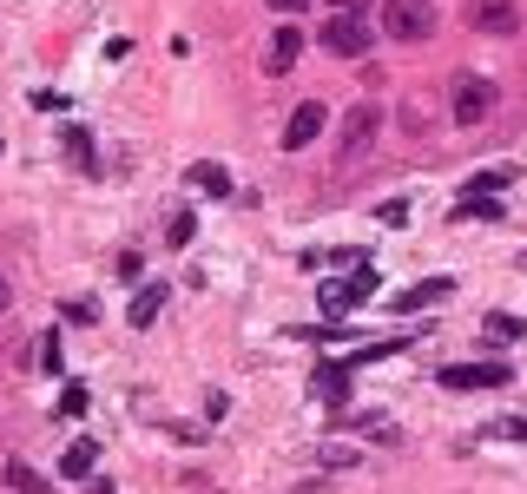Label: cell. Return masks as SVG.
<instances>
[{
  "mask_svg": "<svg viewBox=\"0 0 527 494\" xmlns=\"http://www.w3.org/2000/svg\"><path fill=\"white\" fill-rule=\"evenodd\" d=\"M159 310H165V284H139V290H132V310H126V317H132V330H145Z\"/></svg>",
  "mask_w": 527,
  "mask_h": 494,
  "instance_id": "4fadbf2b",
  "label": "cell"
},
{
  "mask_svg": "<svg viewBox=\"0 0 527 494\" xmlns=\"http://www.w3.org/2000/svg\"><path fill=\"white\" fill-rule=\"evenodd\" d=\"M93 462H99V442H66V455H60V475L66 481H93Z\"/></svg>",
  "mask_w": 527,
  "mask_h": 494,
  "instance_id": "8fae6325",
  "label": "cell"
},
{
  "mask_svg": "<svg viewBox=\"0 0 527 494\" xmlns=\"http://www.w3.org/2000/svg\"><path fill=\"white\" fill-rule=\"evenodd\" d=\"M310 396L330 402V409H350V356H343V363H317V376H310Z\"/></svg>",
  "mask_w": 527,
  "mask_h": 494,
  "instance_id": "9c48e42d",
  "label": "cell"
},
{
  "mask_svg": "<svg viewBox=\"0 0 527 494\" xmlns=\"http://www.w3.org/2000/svg\"><path fill=\"white\" fill-rule=\"evenodd\" d=\"M435 33V7L429 0H383V40H409V47H422Z\"/></svg>",
  "mask_w": 527,
  "mask_h": 494,
  "instance_id": "7a4b0ae2",
  "label": "cell"
},
{
  "mask_svg": "<svg viewBox=\"0 0 527 494\" xmlns=\"http://www.w3.org/2000/svg\"><path fill=\"white\" fill-rule=\"evenodd\" d=\"M7 310H14V290H7V277H0V317H7Z\"/></svg>",
  "mask_w": 527,
  "mask_h": 494,
  "instance_id": "4316f807",
  "label": "cell"
},
{
  "mask_svg": "<svg viewBox=\"0 0 527 494\" xmlns=\"http://www.w3.org/2000/svg\"><path fill=\"white\" fill-rule=\"evenodd\" d=\"M508 383H514V369L495 363V356L488 363H448L442 369V389H508Z\"/></svg>",
  "mask_w": 527,
  "mask_h": 494,
  "instance_id": "5b68a950",
  "label": "cell"
},
{
  "mask_svg": "<svg viewBox=\"0 0 527 494\" xmlns=\"http://www.w3.org/2000/svg\"><path fill=\"white\" fill-rule=\"evenodd\" d=\"M323 264H336V271H363V251H356V244H330Z\"/></svg>",
  "mask_w": 527,
  "mask_h": 494,
  "instance_id": "603a6c76",
  "label": "cell"
},
{
  "mask_svg": "<svg viewBox=\"0 0 527 494\" xmlns=\"http://www.w3.org/2000/svg\"><path fill=\"white\" fill-rule=\"evenodd\" d=\"M33 363L47 369V376H66V356H60V330H47L40 343H33Z\"/></svg>",
  "mask_w": 527,
  "mask_h": 494,
  "instance_id": "ac0fdd59",
  "label": "cell"
},
{
  "mask_svg": "<svg viewBox=\"0 0 527 494\" xmlns=\"http://www.w3.org/2000/svg\"><path fill=\"white\" fill-rule=\"evenodd\" d=\"M468 27L495 33V40H514V33H521V7H514V0H475V7H468Z\"/></svg>",
  "mask_w": 527,
  "mask_h": 494,
  "instance_id": "52a82bcc",
  "label": "cell"
},
{
  "mask_svg": "<svg viewBox=\"0 0 527 494\" xmlns=\"http://www.w3.org/2000/svg\"><path fill=\"white\" fill-rule=\"evenodd\" d=\"M317 462H323V468H356V455H350V448H323Z\"/></svg>",
  "mask_w": 527,
  "mask_h": 494,
  "instance_id": "d4e9b609",
  "label": "cell"
},
{
  "mask_svg": "<svg viewBox=\"0 0 527 494\" xmlns=\"http://www.w3.org/2000/svg\"><path fill=\"white\" fill-rule=\"evenodd\" d=\"M323 126H330L323 99H304V106L284 119V152H304V145H317V139H323Z\"/></svg>",
  "mask_w": 527,
  "mask_h": 494,
  "instance_id": "ba28073f",
  "label": "cell"
},
{
  "mask_svg": "<svg viewBox=\"0 0 527 494\" xmlns=\"http://www.w3.org/2000/svg\"><path fill=\"white\" fill-rule=\"evenodd\" d=\"M488 442H527V415H501V422H488Z\"/></svg>",
  "mask_w": 527,
  "mask_h": 494,
  "instance_id": "d6986e66",
  "label": "cell"
},
{
  "mask_svg": "<svg viewBox=\"0 0 527 494\" xmlns=\"http://www.w3.org/2000/svg\"><path fill=\"white\" fill-rule=\"evenodd\" d=\"M277 14H304V0H271Z\"/></svg>",
  "mask_w": 527,
  "mask_h": 494,
  "instance_id": "484cf974",
  "label": "cell"
},
{
  "mask_svg": "<svg viewBox=\"0 0 527 494\" xmlns=\"http://www.w3.org/2000/svg\"><path fill=\"white\" fill-rule=\"evenodd\" d=\"M376 126H383V112L369 106V99H356V106L343 112V132H336V139H343V159L369 152V145H376Z\"/></svg>",
  "mask_w": 527,
  "mask_h": 494,
  "instance_id": "8992f818",
  "label": "cell"
},
{
  "mask_svg": "<svg viewBox=\"0 0 527 494\" xmlns=\"http://www.w3.org/2000/svg\"><path fill=\"white\" fill-rule=\"evenodd\" d=\"M192 238H198V218H192V211H178V218L165 224V244H172V251H185Z\"/></svg>",
  "mask_w": 527,
  "mask_h": 494,
  "instance_id": "ffe728a7",
  "label": "cell"
},
{
  "mask_svg": "<svg viewBox=\"0 0 527 494\" xmlns=\"http://www.w3.org/2000/svg\"><path fill=\"white\" fill-rule=\"evenodd\" d=\"M514 178H521V165H488V172H475V178H468L462 192H481V198H488V192H508Z\"/></svg>",
  "mask_w": 527,
  "mask_h": 494,
  "instance_id": "2e32d148",
  "label": "cell"
},
{
  "mask_svg": "<svg viewBox=\"0 0 527 494\" xmlns=\"http://www.w3.org/2000/svg\"><path fill=\"white\" fill-rule=\"evenodd\" d=\"M66 323H93V297H73V303H66Z\"/></svg>",
  "mask_w": 527,
  "mask_h": 494,
  "instance_id": "cb8c5ba5",
  "label": "cell"
},
{
  "mask_svg": "<svg viewBox=\"0 0 527 494\" xmlns=\"http://www.w3.org/2000/svg\"><path fill=\"white\" fill-rule=\"evenodd\" d=\"M488 112H495V80L462 73V80H455V126H481Z\"/></svg>",
  "mask_w": 527,
  "mask_h": 494,
  "instance_id": "3957f363",
  "label": "cell"
},
{
  "mask_svg": "<svg viewBox=\"0 0 527 494\" xmlns=\"http://www.w3.org/2000/svg\"><path fill=\"white\" fill-rule=\"evenodd\" d=\"M448 290H455V277H422V284H409V290H402L396 303H389V310H422V303L448 297Z\"/></svg>",
  "mask_w": 527,
  "mask_h": 494,
  "instance_id": "7c38bea8",
  "label": "cell"
},
{
  "mask_svg": "<svg viewBox=\"0 0 527 494\" xmlns=\"http://www.w3.org/2000/svg\"><path fill=\"white\" fill-rule=\"evenodd\" d=\"M363 297H376V264H363V271H350V277H330V284H317V303H323V317H330V323H343Z\"/></svg>",
  "mask_w": 527,
  "mask_h": 494,
  "instance_id": "6da1fadb",
  "label": "cell"
},
{
  "mask_svg": "<svg viewBox=\"0 0 527 494\" xmlns=\"http://www.w3.org/2000/svg\"><path fill=\"white\" fill-rule=\"evenodd\" d=\"M86 402H93V396H86V383H66V389H60V409H53V415H66V422H73V415H86Z\"/></svg>",
  "mask_w": 527,
  "mask_h": 494,
  "instance_id": "44dd1931",
  "label": "cell"
},
{
  "mask_svg": "<svg viewBox=\"0 0 527 494\" xmlns=\"http://www.w3.org/2000/svg\"><path fill=\"white\" fill-rule=\"evenodd\" d=\"M330 7H336V14H356V7H363V0H330Z\"/></svg>",
  "mask_w": 527,
  "mask_h": 494,
  "instance_id": "83f0119b",
  "label": "cell"
},
{
  "mask_svg": "<svg viewBox=\"0 0 527 494\" xmlns=\"http://www.w3.org/2000/svg\"><path fill=\"white\" fill-rule=\"evenodd\" d=\"M481 336H488V343H514V336H527V323L508 317V310H488V317H481Z\"/></svg>",
  "mask_w": 527,
  "mask_h": 494,
  "instance_id": "e0dca14e",
  "label": "cell"
},
{
  "mask_svg": "<svg viewBox=\"0 0 527 494\" xmlns=\"http://www.w3.org/2000/svg\"><path fill=\"white\" fill-rule=\"evenodd\" d=\"M317 40H323V53H336V60H356V53H369V27H363L356 14L323 20V27H317Z\"/></svg>",
  "mask_w": 527,
  "mask_h": 494,
  "instance_id": "277c9868",
  "label": "cell"
},
{
  "mask_svg": "<svg viewBox=\"0 0 527 494\" xmlns=\"http://www.w3.org/2000/svg\"><path fill=\"white\" fill-rule=\"evenodd\" d=\"M66 152H73V165H86V172H99V152L86 132H66Z\"/></svg>",
  "mask_w": 527,
  "mask_h": 494,
  "instance_id": "7402d4cb",
  "label": "cell"
},
{
  "mask_svg": "<svg viewBox=\"0 0 527 494\" xmlns=\"http://www.w3.org/2000/svg\"><path fill=\"white\" fill-rule=\"evenodd\" d=\"M0 481H7L14 494H53V481H47V475H33L27 462H0Z\"/></svg>",
  "mask_w": 527,
  "mask_h": 494,
  "instance_id": "9a60e30c",
  "label": "cell"
},
{
  "mask_svg": "<svg viewBox=\"0 0 527 494\" xmlns=\"http://www.w3.org/2000/svg\"><path fill=\"white\" fill-rule=\"evenodd\" d=\"M192 185H198V192H211V198H238V192H231V172H224L218 159H198L192 165Z\"/></svg>",
  "mask_w": 527,
  "mask_h": 494,
  "instance_id": "5bb4252c",
  "label": "cell"
},
{
  "mask_svg": "<svg viewBox=\"0 0 527 494\" xmlns=\"http://www.w3.org/2000/svg\"><path fill=\"white\" fill-rule=\"evenodd\" d=\"M297 60H304V33L284 20V27L271 33V47H264V73H290Z\"/></svg>",
  "mask_w": 527,
  "mask_h": 494,
  "instance_id": "30bf717a",
  "label": "cell"
}]
</instances>
